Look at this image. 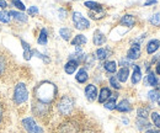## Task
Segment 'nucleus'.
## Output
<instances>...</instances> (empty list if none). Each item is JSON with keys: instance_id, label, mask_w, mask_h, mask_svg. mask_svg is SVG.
Here are the masks:
<instances>
[{"instance_id": "de8ad7c7", "label": "nucleus", "mask_w": 160, "mask_h": 133, "mask_svg": "<svg viewBox=\"0 0 160 133\" xmlns=\"http://www.w3.org/2000/svg\"><path fill=\"white\" fill-rule=\"evenodd\" d=\"M155 73L160 75V60L158 62V63H157V67H155Z\"/></svg>"}, {"instance_id": "a19ab883", "label": "nucleus", "mask_w": 160, "mask_h": 133, "mask_svg": "<svg viewBox=\"0 0 160 133\" xmlns=\"http://www.w3.org/2000/svg\"><path fill=\"white\" fill-rule=\"evenodd\" d=\"M27 13H28L30 16H35V15L38 14V8H37V6H31V8L27 10Z\"/></svg>"}, {"instance_id": "b1692460", "label": "nucleus", "mask_w": 160, "mask_h": 133, "mask_svg": "<svg viewBox=\"0 0 160 133\" xmlns=\"http://www.w3.org/2000/svg\"><path fill=\"white\" fill-rule=\"evenodd\" d=\"M117 96L118 94H113V96L111 95V97L105 102V107L107 109V110H115L116 109V99H117Z\"/></svg>"}, {"instance_id": "412c9836", "label": "nucleus", "mask_w": 160, "mask_h": 133, "mask_svg": "<svg viewBox=\"0 0 160 133\" xmlns=\"http://www.w3.org/2000/svg\"><path fill=\"white\" fill-rule=\"evenodd\" d=\"M140 80H142V72H140L139 65H134V70H133V74H132V84L136 85L138 84Z\"/></svg>"}, {"instance_id": "20e7f679", "label": "nucleus", "mask_w": 160, "mask_h": 133, "mask_svg": "<svg viewBox=\"0 0 160 133\" xmlns=\"http://www.w3.org/2000/svg\"><path fill=\"white\" fill-rule=\"evenodd\" d=\"M74 100L68 95H64L60 97V100L58 101V105H57V109L59 111L60 115L63 116H69L72 115L73 110H74Z\"/></svg>"}, {"instance_id": "58836bf2", "label": "nucleus", "mask_w": 160, "mask_h": 133, "mask_svg": "<svg viewBox=\"0 0 160 133\" xmlns=\"http://www.w3.org/2000/svg\"><path fill=\"white\" fill-rule=\"evenodd\" d=\"M110 84H111V86L112 88H115V89H121V85H120V81L117 80V78L116 76H111L110 78Z\"/></svg>"}, {"instance_id": "c756f323", "label": "nucleus", "mask_w": 160, "mask_h": 133, "mask_svg": "<svg viewBox=\"0 0 160 133\" xmlns=\"http://www.w3.org/2000/svg\"><path fill=\"white\" fill-rule=\"evenodd\" d=\"M148 99L152 101V102H157L160 99V91L158 89H154V90H150L148 93Z\"/></svg>"}, {"instance_id": "3c124183", "label": "nucleus", "mask_w": 160, "mask_h": 133, "mask_svg": "<svg viewBox=\"0 0 160 133\" xmlns=\"http://www.w3.org/2000/svg\"><path fill=\"white\" fill-rule=\"evenodd\" d=\"M158 104H159V106H160V99L158 100Z\"/></svg>"}, {"instance_id": "39448f33", "label": "nucleus", "mask_w": 160, "mask_h": 133, "mask_svg": "<svg viewBox=\"0 0 160 133\" xmlns=\"http://www.w3.org/2000/svg\"><path fill=\"white\" fill-rule=\"evenodd\" d=\"M49 110H51V105L49 104H43V102L33 100V102H32V111H33V115L37 118L44 120L49 115Z\"/></svg>"}, {"instance_id": "2f4dec72", "label": "nucleus", "mask_w": 160, "mask_h": 133, "mask_svg": "<svg viewBox=\"0 0 160 133\" xmlns=\"http://www.w3.org/2000/svg\"><path fill=\"white\" fill-rule=\"evenodd\" d=\"M84 64H85L86 68H91V67H94V64H95V56H94V54H88V56H85Z\"/></svg>"}, {"instance_id": "4c0bfd02", "label": "nucleus", "mask_w": 160, "mask_h": 133, "mask_svg": "<svg viewBox=\"0 0 160 133\" xmlns=\"http://www.w3.org/2000/svg\"><path fill=\"white\" fill-rule=\"evenodd\" d=\"M32 54H33V56H36V57L41 58V59H42V60H43L44 63H49V62H51V59H49V58L46 57L44 54H42V53H40V52H38V51H36V49H35V51L32 49Z\"/></svg>"}, {"instance_id": "c9c22d12", "label": "nucleus", "mask_w": 160, "mask_h": 133, "mask_svg": "<svg viewBox=\"0 0 160 133\" xmlns=\"http://www.w3.org/2000/svg\"><path fill=\"white\" fill-rule=\"evenodd\" d=\"M90 18L94 20H99V19H102L103 16H105V13L103 11H90Z\"/></svg>"}, {"instance_id": "ea45409f", "label": "nucleus", "mask_w": 160, "mask_h": 133, "mask_svg": "<svg viewBox=\"0 0 160 133\" xmlns=\"http://www.w3.org/2000/svg\"><path fill=\"white\" fill-rule=\"evenodd\" d=\"M12 5H15V8H18L19 10H25L26 8H25V5H23V3L21 1V0H12Z\"/></svg>"}, {"instance_id": "0eeeda50", "label": "nucleus", "mask_w": 160, "mask_h": 133, "mask_svg": "<svg viewBox=\"0 0 160 133\" xmlns=\"http://www.w3.org/2000/svg\"><path fill=\"white\" fill-rule=\"evenodd\" d=\"M22 126L28 133H43L42 127H40L32 117H26L22 120Z\"/></svg>"}, {"instance_id": "f704fd0d", "label": "nucleus", "mask_w": 160, "mask_h": 133, "mask_svg": "<svg viewBox=\"0 0 160 133\" xmlns=\"http://www.w3.org/2000/svg\"><path fill=\"white\" fill-rule=\"evenodd\" d=\"M137 114H138V117H140V118H147L148 115H149V109L148 107H139Z\"/></svg>"}, {"instance_id": "72a5a7b5", "label": "nucleus", "mask_w": 160, "mask_h": 133, "mask_svg": "<svg viewBox=\"0 0 160 133\" xmlns=\"http://www.w3.org/2000/svg\"><path fill=\"white\" fill-rule=\"evenodd\" d=\"M0 21L2 23H9L10 22V14L5 10H1L0 11Z\"/></svg>"}, {"instance_id": "49530a36", "label": "nucleus", "mask_w": 160, "mask_h": 133, "mask_svg": "<svg viewBox=\"0 0 160 133\" xmlns=\"http://www.w3.org/2000/svg\"><path fill=\"white\" fill-rule=\"evenodd\" d=\"M6 6H8V3L5 0H0V8L1 9H6Z\"/></svg>"}, {"instance_id": "7ed1b4c3", "label": "nucleus", "mask_w": 160, "mask_h": 133, "mask_svg": "<svg viewBox=\"0 0 160 133\" xmlns=\"http://www.w3.org/2000/svg\"><path fill=\"white\" fill-rule=\"evenodd\" d=\"M14 104L16 106H20L22 104H25L28 99V91H27V88L23 83H19L15 85V89H14Z\"/></svg>"}, {"instance_id": "79ce46f5", "label": "nucleus", "mask_w": 160, "mask_h": 133, "mask_svg": "<svg viewBox=\"0 0 160 133\" xmlns=\"http://www.w3.org/2000/svg\"><path fill=\"white\" fill-rule=\"evenodd\" d=\"M78 133H98L92 127H85V128H80Z\"/></svg>"}, {"instance_id": "7c9ffc66", "label": "nucleus", "mask_w": 160, "mask_h": 133, "mask_svg": "<svg viewBox=\"0 0 160 133\" xmlns=\"http://www.w3.org/2000/svg\"><path fill=\"white\" fill-rule=\"evenodd\" d=\"M59 35L64 41H69V39H70V36H72V31H70L68 27H63V28L59 30Z\"/></svg>"}, {"instance_id": "6ab92c4d", "label": "nucleus", "mask_w": 160, "mask_h": 133, "mask_svg": "<svg viewBox=\"0 0 160 133\" xmlns=\"http://www.w3.org/2000/svg\"><path fill=\"white\" fill-rule=\"evenodd\" d=\"M75 79H77V81H78V83H80V84H84V83H86V81H88V79H89V75H88V72H86V69L81 68L79 72L77 73V75H75Z\"/></svg>"}, {"instance_id": "e433bc0d", "label": "nucleus", "mask_w": 160, "mask_h": 133, "mask_svg": "<svg viewBox=\"0 0 160 133\" xmlns=\"http://www.w3.org/2000/svg\"><path fill=\"white\" fill-rule=\"evenodd\" d=\"M150 116H152V120H153L154 126H157L158 128H160V114H158V112H153Z\"/></svg>"}, {"instance_id": "ddd939ff", "label": "nucleus", "mask_w": 160, "mask_h": 133, "mask_svg": "<svg viewBox=\"0 0 160 133\" xmlns=\"http://www.w3.org/2000/svg\"><path fill=\"white\" fill-rule=\"evenodd\" d=\"M159 47H160V41H158V39H152L147 44V53L148 54H153V53H155L159 49Z\"/></svg>"}, {"instance_id": "473e14b6", "label": "nucleus", "mask_w": 160, "mask_h": 133, "mask_svg": "<svg viewBox=\"0 0 160 133\" xmlns=\"http://www.w3.org/2000/svg\"><path fill=\"white\" fill-rule=\"evenodd\" d=\"M149 22H150V25H153V26H155V27H160V13L154 14V15L149 19Z\"/></svg>"}, {"instance_id": "09e8293b", "label": "nucleus", "mask_w": 160, "mask_h": 133, "mask_svg": "<svg viewBox=\"0 0 160 133\" xmlns=\"http://www.w3.org/2000/svg\"><path fill=\"white\" fill-rule=\"evenodd\" d=\"M145 133H160L159 130H148Z\"/></svg>"}, {"instance_id": "9b49d317", "label": "nucleus", "mask_w": 160, "mask_h": 133, "mask_svg": "<svg viewBox=\"0 0 160 133\" xmlns=\"http://www.w3.org/2000/svg\"><path fill=\"white\" fill-rule=\"evenodd\" d=\"M144 84L145 85H149V86H153V88H155L158 90H159L160 88L159 81H158L157 76H155L154 73H152V72H148V75L145 76V79H144Z\"/></svg>"}, {"instance_id": "aec40b11", "label": "nucleus", "mask_w": 160, "mask_h": 133, "mask_svg": "<svg viewBox=\"0 0 160 133\" xmlns=\"http://www.w3.org/2000/svg\"><path fill=\"white\" fill-rule=\"evenodd\" d=\"M128 75H129V70H128V68H121L120 70H118V73H117V80L121 81V83H126L127 81V79H128Z\"/></svg>"}, {"instance_id": "4be33fe9", "label": "nucleus", "mask_w": 160, "mask_h": 133, "mask_svg": "<svg viewBox=\"0 0 160 133\" xmlns=\"http://www.w3.org/2000/svg\"><path fill=\"white\" fill-rule=\"evenodd\" d=\"M88 9H90V11H103L102 10V5L99 3H95V1H85L84 4Z\"/></svg>"}, {"instance_id": "f03ea898", "label": "nucleus", "mask_w": 160, "mask_h": 133, "mask_svg": "<svg viewBox=\"0 0 160 133\" xmlns=\"http://www.w3.org/2000/svg\"><path fill=\"white\" fill-rule=\"evenodd\" d=\"M15 67L16 63L11 54L6 49L0 48V81H5L8 78H11Z\"/></svg>"}, {"instance_id": "393cba45", "label": "nucleus", "mask_w": 160, "mask_h": 133, "mask_svg": "<svg viewBox=\"0 0 160 133\" xmlns=\"http://www.w3.org/2000/svg\"><path fill=\"white\" fill-rule=\"evenodd\" d=\"M86 42H88V39H86V37L84 35H77L75 37L72 39V44L73 46H77V47H80V46L85 44Z\"/></svg>"}, {"instance_id": "5701e85b", "label": "nucleus", "mask_w": 160, "mask_h": 133, "mask_svg": "<svg viewBox=\"0 0 160 133\" xmlns=\"http://www.w3.org/2000/svg\"><path fill=\"white\" fill-rule=\"evenodd\" d=\"M96 58L98 59H100V60H103V59H106L107 57H110V54H111V51L108 49V48H99L98 51H96Z\"/></svg>"}, {"instance_id": "2eb2a0df", "label": "nucleus", "mask_w": 160, "mask_h": 133, "mask_svg": "<svg viewBox=\"0 0 160 133\" xmlns=\"http://www.w3.org/2000/svg\"><path fill=\"white\" fill-rule=\"evenodd\" d=\"M116 110L118 111V112H129L131 110H132V106H131V104H129V101L128 100H122L118 105H116Z\"/></svg>"}, {"instance_id": "9d476101", "label": "nucleus", "mask_w": 160, "mask_h": 133, "mask_svg": "<svg viewBox=\"0 0 160 133\" xmlns=\"http://www.w3.org/2000/svg\"><path fill=\"white\" fill-rule=\"evenodd\" d=\"M140 57V44L139 43H133L132 47L127 52L128 59H138Z\"/></svg>"}, {"instance_id": "dca6fc26", "label": "nucleus", "mask_w": 160, "mask_h": 133, "mask_svg": "<svg viewBox=\"0 0 160 133\" xmlns=\"http://www.w3.org/2000/svg\"><path fill=\"white\" fill-rule=\"evenodd\" d=\"M121 23H122L123 26H127V27H133L134 23H136V19H134L133 15L127 14V15H123V16H122Z\"/></svg>"}, {"instance_id": "cd10ccee", "label": "nucleus", "mask_w": 160, "mask_h": 133, "mask_svg": "<svg viewBox=\"0 0 160 133\" xmlns=\"http://www.w3.org/2000/svg\"><path fill=\"white\" fill-rule=\"evenodd\" d=\"M103 68H105V70H106L107 73L113 74V73L116 72V69H117V64H116V62L110 60V62H106V63L103 64Z\"/></svg>"}, {"instance_id": "c85d7f7f", "label": "nucleus", "mask_w": 160, "mask_h": 133, "mask_svg": "<svg viewBox=\"0 0 160 133\" xmlns=\"http://www.w3.org/2000/svg\"><path fill=\"white\" fill-rule=\"evenodd\" d=\"M37 42H38V44H41V46L47 44V42H48V32H47V30H46V28H42V30H41L40 36H38Z\"/></svg>"}, {"instance_id": "37998d69", "label": "nucleus", "mask_w": 160, "mask_h": 133, "mask_svg": "<svg viewBox=\"0 0 160 133\" xmlns=\"http://www.w3.org/2000/svg\"><path fill=\"white\" fill-rule=\"evenodd\" d=\"M120 64L122 65V68H127L128 65H131V64H129V62H128L127 59H121Z\"/></svg>"}, {"instance_id": "f257e3e1", "label": "nucleus", "mask_w": 160, "mask_h": 133, "mask_svg": "<svg viewBox=\"0 0 160 133\" xmlns=\"http://www.w3.org/2000/svg\"><path fill=\"white\" fill-rule=\"evenodd\" d=\"M58 89L51 81H42L33 89V100L43 104H52L57 97Z\"/></svg>"}, {"instance_id": "423d86ee", "label": "nucleus", "mask_w": 160, "mask_h": 133, "mask_svg": "<svg viewBox=\"0 0 160 133\" xmlns=\"http://www.w3.org/2000/svg\"><path fill=\"white\" fill-rule=\"evenodd\" d=\"M79 130V123L74 120H68L59 126V133H78Z\"/></svg>"}, {"instance_id": "4468645a", "label": "nucleus", "mask_w": 160, "mask_h": 133, "mask_svg": "<svg viewBox=\"0 0 160 133\" xmlns=\"http://www.w3.org/2000/svg\"><path fill=\"white\" fill-rule=\"evenodd\" d=\"M92 41H94V44L95 46H101V44H103L106 42V36L101 32L100 30H96L95 33H94Z\"/></svg>"}, {"instance_id": "a878e982", "label": "nucleus", "mask_w": 160, "mask_h": 133, "mask_svg": "<svg viewBox=\"0 0 160 133\" xmlns=\"http://www.w3.org/2000/svg\"><path fill=\"white\" fill-rule=\"evenodd\" d=\"M9 14H10V16H12L16 21H20V22H26V21H27V16H25V14H22L20 11L11 10Z\"/></svg>"}, {"instance_id": "bb28decb", "label": "nucleus", "mask_w": 160, "mask_h": 133, "mask_svg": "<svg viewBox=\"0 0 160 133\" xmlns=\"http://www.w3.org/2000/svg\"><path fill=\"white\" fill-rule=\"evenodd\" d=\"M136 125H137V128L140 130V131H143V130H145V128H149V127L152 126V125L147 121V118H140V117L137 118Z\"/></svg>"}, {"instance_id": "f3484780", "label": "nucleus", "mask_w": 160, "mask_h": 133, "mask_svg": "<svg viewBox=\"0 0 160 133\" xmlns=\"http://www.w3.org/2000/svg\"><path fill=\"white\" fill-rule=\"evenodd\" d=\"M111 95H112V93H111V90L108 88H102L100 90V94H99V102L100 104L106 102L111 97Z\"/></svg>"}, {"instance_id": "a211bd4d", "label": "nucleus", "mask_w": 160, "mask_h": 133, "mask_svg": "<svg viewBox=\"0 0 160 133\" xmlns=\"http://www.w3.org/2000/svg\"><path fill=\"white\" fill-rule=\"evenodd\" d=\"M21 44H22V48H23V58H25L26 60H30L31 57L33 56V54H32V49H31L30 44H28L27 42H25L23 39H21Z\"/></svg>"}, {"instance_id": "c03bdc74", "label": "nucleus", "mask_w": 160, "mask_h": 133, "mask_svg": "<svg viewBox=\"0 0 160 133\" xmlns=\"http://www.w3.org/2000/svg\"><path fill=\"white\" fill-rule=\"evenodd\" d=\"M154 4H157V0H147L144 3V6H150V5H154Z\"/></svg>"}, {"instance_id": "f8f14e48", "label": "nucleus", "mask_w": 160, "mask_h": 133, "mask_svg": "<svg viewBox=\"0 0 160 133\" xmlns=\"http://www.w3.org/2000/svg\"><path fill=\"white\" fill-rule=\"evenodd\" d=\"M78 65H79V63L77 62V60H73V59H69L68 62H67V64L64 65V70H65V73L67 74H74V72L78 69Z\"/></svg>"}, {"instance_id": "a18cd8bd", "label": "nucleus", "mask_w": 160, "mask_h": 133, "mask_svg": "<svg viewBox=\"0 0 160 133\" xmlns=\"http://www.w3.org/2000/svg\"><path fill=\"white\" fill-rule=\"evenodd\" d=\"M65 16H67V11H65V10H63V9H59V18L60 19H65Z\"/></svg>"}, {"instance_id": "8fccbe9b", "label": "nucleus", "mask_w": 160, "mask_h": 133, "mask_svg": "<svg viewBox=\"0 0 160 133\" xmlns=\"http://www.w3.org/2000/svg\"><path fill=\"white\" fill-rule=\"evenodd\" d=\"M159 58H160V54H157L155 57L153 58V60H152V63H155V62H157V59H159Z\"/></svg>"}, {"instance_id": "6e6552de", "label": "nucleus", "mask_w": 160, "mask_h": 133, "mask_svg": "<svg viewBox=\"0 0 160 133\" xmlns=\"http://www.w3.org/2000/svg\"><path fill=\"white\" fill-rule=\"evenodd\" d=\"M73 22H74L75 28H78V30H86V28L90 27L89 20L85 19L78 11H74L73 13Z\"/></svg>"}, {"instance_id": "1a4fd4ad", "label": "nucleus", "mask_w": 160, "mask_h": 133, "mask_svg": "<svg viewBox=\"0 0 160 133\" xmlns=\"http://www.w3.org/2000/svg\"><path fill=\"white\" fill-rule=\"evenodd\" d=\"M85 96L89 101H95L98 97V88L94 84H89L85 88Z\"/></svg>"}]
</instances>
